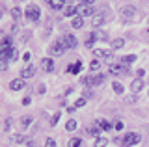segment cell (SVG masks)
<instances>
[{
    "instance_id": "6da1fadb",
    "label": "cell",
    "mask_w": 149,
    "mask_h": 147,
    "mask_svg": "<svg viewBox=\"0 0 149 147\" xmlns=\"http://www.w3.org/2000/svg\"><path fill=\"white\" fill-rule=\"evenodd\" d=\"M26 19L28 21H32V22H36L37 19H39V15H41V11H39V8L36 6V4H28V8H26Z\"/></svg>"
},
{
    "instance_id": "7a4b0ae2",
    "label": "cell",
    "mask_w": 149,
    "mask_h": 147,
    "mask_svg": "<svg viewBox=\"0 0 149 147\" xmlns=\"http://www.w3.org/2000/svg\"><path fill=\"white\" fill-rule=\"evenodd\" d=\"M104 78H106L104 75H91V76H86V78H82V82H84L86 86H90V88H93V86L102 84V82H104Z\"/></svg>"
},
{
    "instance_id": "3957f363",
    "label": "cell",
    "mask_w": 149,
    "mask_h": 147,
    "mask_svg": "<svg viewBox=\"0 0 149 147\" xmlns=\"http://www.w3.org/2000/svg\"><path fill=\"white\" fill-rule=\"evenodd\" d=\"M136 8H132V6H125V8H121V17H123L125 21H134L136 19Z\"/></svg>"
},
{
    "instance_id": "277c9868",
    "label": "cell",
    "mask_w": 149,
    "mask_h": 147,
    "mask_svg": "<svg viewBox=\"0 0 149 147\" xmlns=\"http://www.w3.org/2000/svg\"><path fill=\"white\" fill-rule=\"evenodd\" d=\"M142 140L140 138V134H136V132H127L123 138V145L125 147H130V145H134V144H138V141Z\"/></svg>"
},
{
    "instance_id": "5b68a950",
    "label": "cell",
    "mask_w": 149,
    "mask_h": 147,
    "mask_svg": "<svg viewBox=\"0 0 149 147\" xmlns=\"http://www.w3.org/2000/svg\"><path fill=\"white\" fill-rule=\"evenodd\" d=\"M77 11H78V15H80L82 19H84V17H93V15H95L93 8H91V6H88V4H80V6L77 8Z\"/></svg>"
},
{
    "instance_id": "8992f818",
    "label": "cell",
    "mask_w": 149,
    "mask_h": 147,
    "mask_svg": "<svg viewBox=\"0 0 149 147\" xmlns=\"http://www.w3.org/2000/svg\"><path fill=\"white\" fill-rule=\"evenodd\" d=\"M65 49H67V47H65L63 41H54V43H50L49 50H50V54H63Z\"/></svg>"
},
{
    "instance_id": "52a82bcc",
    "label": "cell",
    "mask_w": 149,
    "mask_h": 147,
    "mask_svg": "<svg viewBox=\"0 0 149 147\" xmlns=\"http://www.w3.org/2000/svg\"><path fill=\"white\" fill-rule=\"evenodd\" d=\"M127 65H123V63H118V65H112L110 67V75H127Z\"/></svg>"
},
{
    "instance_id": "ba28073f",
    "label": "cell",
    "mask_w": 149,
    "mask_h": 147,
    "mask_svg": "<svg viewBox=\"0 0 149 147\" xmlns=\"http://www.w3.org/2000/svg\"><path fill=\"white\" fill-rule=\"evenodd\" d=\"M93 56H95V58H106V60H110L112 58V50H108V49H95V50H93Z\"/></svg>"
},
{
    "instance_id": "9c48e42d",
    "label": "cell",
    "mask_w": 149,
    "mask_h": 147,
    "mask_svg": "<svg viewBox=\"0 0 149 147\" xmlns=\"http://www.w3.org/2000/svg\"><path fill=\"white\" fill-rule=\"evenodd\" d=\"M36 75V67L34 65H28V67H24V69H22V71H21V78H32V76H34Z\"/></svg>"
},
{
    "instance_id": "30bf717a",
    "label": "cell",
    "mask_w": 149,
    "mask_h": 147,
    "mask_svg": "<svg viewBox=\"0 0 149 147\" xmlns=\"http://www.w3.org/2000/svg\"><path fill=\"white\" fill-rule=\"evenodd\" d=\"M102 22H104V15H102V13H95V15L91 17V26L93 28H99Z\"/></svg>"
},
{
    "instance_id": "8fae6325",
    "label": "cell",
    "mask_w": 149,
    "mask_h": 147,
    "mask_svg": "<svg viewBox=\"0 0 149 147\" xmlns=\"http://www.w3.org/2000/svg\"><path fill=\"white\" fill-rule=\"evenodd\" d=\"M9 88H11L13 91H21L22 88H24V78H15V80H11Z\"/></svg>"
},
{
    "instance_id": "7c38bea8",
    "label": "cell",
    "mask_w": 149,
    "mask_h": 147,
    "mask_svg": "<svg viewBox=\"0 0 149 147\" xmlns=\"http://www.w3.org/2000/svg\"><path fill=\"white\" fill-rule=\"evenodd\" d=\"M130 89H132V93H140V91L143 89V80H142V78L132 80V84H130Z\"/></svg>"
},
{
    "instance_id": "4fadbf2b",
    "label": "cell",
    "mask_w": 149,
    "mask_h": 147,
    "mask_svg": "<svg viewBox=\"0 0 149 147\" xmlns=\"http://www.w3.org/2000/svg\"><path fill=\"white\" fill-rule=\"evenodd\" d=\"M63 43H65L67 49H77V39H74V35H71V34H67L63 37Z\"/></svg>"
},
{
    "instance_id": "5bb4252c",
    "label": "cell",
    "mask_w": 149,
    "mask_h": 147,
    "mask_svg": "<svg viewBox=\"0 0 149 147\" xmlns=\"http://www.w3.org/2000/svg\"><path fill=\"white\" fill-rule=\"evenodd\" d=\"M41 67H43L47 73H50V71L54 69V62H52L50 58H43V62H41Z\"/></svg>"
},
{
    "instance_id": "9a60e30c",
    "label": "cell",
    "mask_w": 149,
    "mask_h": 147,
    "mask_svg": "<svg viewBox=\"0 0 149 147\" xmlns=\"http://www.w3.org/2000/svg\"><path fill=\"white\" fill-rule=\"evenodd\" d=\"M65 2H67V0H50L49 6L52 8V10H62V8L65 6Z\"/></svg>"
},
{
    "instance_id": "2e32d148",
    "label": "cell",
    "mask_w": 149,
    "mask_h": 147,
    "mask_svg": "<svg viewBox=\"0 0 149 147\" xmlns=\"http://www.w3.org/2000/svg\"><path fill=\"white\" fill-rule=\"evenodd\" d=\"M80 69H82V63L77 62V63H73V65L67 67V73H71V75H77V73H80Z\"/></svg>"
},
{
    "instance_id": "e0dca14e",
    "label": "cell",
    "mask_w": 149,
    "mask_h": 147,
    "mask_svg": "<svg viewBox=\"0 0 149 147\" xmlns=\"http://www.w3.org/2000/svg\"><path fill=\"white\" fill-rule=\"evenodd\" d=\"M82 24H84V19H82L80 15L73 17V21H71V26H73V28H82Z\"/></svg>"
},
{
    "instance_id": "ac0fdd59",
    "label": "cell",
    "mask_w": 149,
    "mask_h": 147,
    "mask_svg": "<svg viewBox=\"0 0 149 147\" xmlns=\"http://www.w3.org/2000/svg\"><path fill=\"white\" fill-rule=\"evenodd\" d=\"M77 6H67V8H65V10H63V15L65 17H74V15H77Z\"/></svg>"
},
{
    "instance_id": "d6986e66",
    "label": "cell",
    "mask_w": 149,
    "mask_h": 147,
    "mask_svg": "<svg viewBox=\"0 0 149 147\" xmlns=\"http://www.w3.org/2000/svg\"><path fill=\"white\" fill-rule=\"evenodd\" d=\"M13 47H11V39L9 37H4L2 39V52H6V50H11Z\"/></svg>"
},
{
    "instance_id": "ffe728a7",
    "label": "cell",
    "mask_w": 149,
    "mask_h": 147,
    "mask_svg": "<svg viewBox=\"0 0 149 147\" xmlns=\"http://www.w3.org/2000/svg\"><path fill=\"white\" fill-rule=\"evenodd\" d=\"M95 39H97V34H90V35L86 37V47H88V49H91V47H93V43H95Z\"/></svg>"
},
{
    "instance_id": "44dd1931",
    "label": "cell",
    "mask_w": 149,
    "mask_h": 147,
    "mask_svg": "<svg viewBox=\"0 0 149 147\" xmlns=\"http://www.w3.org/2000/svg\"><path fill=\"white\" fill-rule=\"evenodd\" d=\"M123 45H125V41H123V39H114V41H112V50L123 49Z\"/></svg>"
},
{
    "instance_id": "7402d4cb",
    "label": "cell",
    "mask_w": 149,
    "mask_h": 147,
    "mask_svg": "<svg viewBox=\"0 0 149 147\" xmlns=\"http://www.w3.org/2000/svg\"><path fill=\"white\" fill-rule=\"evenodd\" d=\"M134 60H136V56H134V54H129V56H123L121 58V63H123V65H129V63H132Z\"/></svg>"
},
{
    "instance_id": "603a6c76",
    "label": "cell",
    "mask_w": 149,
    "mask_h": 147,
    "mask_svg": "<svg viewBox=\"0 0 149 147\" xmlns=\"http://www.w3.org/2000/svg\"><path fill=\"white\" fill-rule=\"evenodd\" d=\"M108 145V140H106V138H95V147H106Z\"/></svg>"
},
{
    "instance_id": "cb8c5ba5",
    "label": "cell",
    "mask_w": 149,
    "mask_h": 147,
    "mask_svg": "<svg viewBox=\"0 0 149 147\" xmlns=\"http://www.w3.org/2000/svg\"><path fill=\"white\" fill-rule=\"evenodd\" d=\"M86 132H88L90 136H93V138H99V128H97V127H88Z\"/></svg>"
},
{
    "instance_id": "d4e9b609",
    "label": "cell",
    "mask_w": 149,
    "mask_h": 147,
    "mask_svg": "<svg viewBox=\"0 0 149 147\" xmlns=\"http://www.w3.org/2000/svg\"><path fill=\"white\" fill-rule=\"evenodd\" d=\"M11 17H13L15 21H19V19L22 17V11L19 10V8H13V10H11Z\"/></svg>"
},
{
    "instance_id": "484cf974",
    "label": "cell",
    "mask_w": 149,
    "mask_h": 147,
    "mask_svg": "<svg viewBox=\"0 0 149 147\" xmlns=\"http://www.w3.org/2000/svg\"><path fill=\"white\" fill-rule=\"evenodd\" d=\"M97 125H99L102 130H110V128H112V125H110L108 121H104V119H102V121H97Z\"/></svg>"
},
{
    "instance_id": "4316f807",
    "label": "cell",
    "mask_w": 149,
    "mask_h": 147,
    "mask_svg": "<svg viewBox=\"0 0 149 147\" xmlns=\"http://www.w3.org/2000/svg\"><path fill=\"white\" fill-rule=\"evenodd\" d=\"M65 128H67V130H74V128H77V121H74V119H69V121L65 123Z\"/></svg>"
},
{
    "instance_id": "83f0119b",
    "label": "cell",
    "mask_w": 149,
    "mask_h": 147,
    "mask_svg": "<svg viewBox=\"0 0 149 147\" xmlns=\"http://www.w3.org/2000/svg\"><path fill=\"white\" fill-rule=\"evenodd\" d=\"M112 88H114V91H116L118 95H121V93H123V86H121L119 82H114V84H112Z\"/></svg>"
},
{
    "instance_id": "f1b7e54d",
    "label": "cell",
    "mask_w": 149,
    "mask_h": 147,
    "mask_svg": "<svg viewBox=\"0 0 149 147\" xmlns=\"http://www.w3.org/2000/svg\"><path fill=\"white\" fill-rule=\"evenodd\" d=\"M82 140L80 138H71V141H69V147H80Z\"/></svg>"
},
{
    "instance_id": "f546056e",
    "label": "cell",
    "mask_w": 149,
    "mask_h": 147,
    "mask_svg": "<svg viewBox=\"0 0 149 147\" xmlns=\"http://www.w3.org/2000/svg\"><path fill=\"white\" fill-rule=\"evenodd\" d=\"M30 123H32V117L30 116H24V117L21 119V125L22 127H30Z\"/></svg>"
},
{
    "instance_id": "4dcf8cb0",
    "label": "cell",
    "mask_w": 149,
    "mask_h": 147,
    "mask_svg": "<svg viewBox=\"0 0 149 147\" xmlns=\"http://www.w3.org/2000/svg\"><path fill=\"white\" fill-rule=\"evenodd\" d=\"M11 141L21 144V141H24V136H22V134H13V136H11Z\"/></svg>"
},
{
    "instance_id": "1f68e13d",
    "label": "cell",
    "mask_w": 149,
    "mask_h": 147,
    "mask_svg": "<svg viewBox=\"0 0 149 147\" xmlns=\"http://www.w3.org/2000/svg\"><path fill=\"white\" fill-rule=\"evenodd\" d=\"M99 60H93V62H90V71H97V69H99Z\"/></svg>"
},
{
    "instance_id": "d6a6232c",
    "label": "cell",
    "mask_w": 149,
    "mask_h": 147,
    "mask_svg": "<svg viewBox=\"0 0 149 147\" xmlns=\"http://www.w3.org/2000/svg\"><path fill=\"white\" fill-rule=\"evenodd\" d=\"M84 104H86V99H77V103H74V106H77V108H82L84 106Z\"/></svg>"
},
{
    "instance_id": "836d02e7",
    "label": "cell",
    "mask_w": 149,
    "mask_h": 147,
    "mask_svg": "<svg viewBox=\"0 0 149 147\" xmlns=\"http://www.w3.org/2000/svg\"><path fill=\"white\" fill-rule=\"evenodd\" d=\"M45 147H56V144H54L52 138H47V140H45Z\"/></svg>"
},
{
    "instance_id": "e575fe53",
    "label": "cell",
    "mask_w": 149,
    "mask_h": 147,
    "mask_svg": "<svg viewBox=\"0 0 149 147\" xmlns=\"http://www.w3.org/2000/svg\"><path fill=\"white\" fill-rule=\"evenodd\" d=\"M58 121H60V114H54V116L50 117V125H56Z\"/></svg>"
},
{
    "instance_id": "d590c367",
    "label": "cell",
    "mask_w": 149,
    "mask_h": 147,
    "mask_svg": "<svg viewBox=\"0 0 149 147\" xmlns=\"http://www.w3.org/2000/svg\"><path fill=\"white\" fill-rule=\"evenodd\" d=\"M9 127H11V119H6V123H4V130H9Z\"/></svg>"
},
{
    "instance_id": "8d00e7d4",
    "label": "cell",
    "mask_w": 149,
    "mask_h": 147,
    "mask_svg": "<svg viewBox=\"0 0 149 147\" xmlns=\"http://www.w3.org/2000/svg\"><path fill=\"white\" fill-rule=\"evenodd\" d=\"M97 37H99V39H106V34H104V32H97Z\"/></svg>"
},
{
    "instance_id": "74e56055",
    "label": "cell",
    "mask_w": 149,
    "mask_h": 147,
    "mask_svg": "<svg viewBox=\"0 0 149 147\" xmlns=\"http://www.w3.org/2000/svg\"><path fill=\"white\" fill-rule=\"evenodd\" d=\"M88 97H91V91L90 89H84V99H88Z\"/></svg>"
},
{
    "instance_id": "f35d334b",
    "label": "cell",
    "mask_w": 149,
    "mask_h": 147,
    "mask_svg": "<svg viewBox=\"0 0 149 147\" xmlns=\"http://www.w3.org/2000/svg\"><path fill=\"white\" fill-rule=\"evenodd\" d=\"M143 73H146V71H143V69H140V71H136V76H138V78H142Z\"/></svg>"
},
{
    "instance_id": "ab89813d",
    "label": "cell",
    "mask_w": 149,
    "mask_h": 147,
    "mask_svg": "<svg viewBox=\"0 0 149 147\" xmlns=\"http://www.w3.org/2000/svg\"><path fill=\"white\" fill-rule=\"evenodd\" d=\"M22 104L28 106V104H30V97H24V99H22Z\"/></svg>"
},
{
    "instance_id": "60d3db41",
    "label": "cell",
    "mask_w": 149,
    "mask_h": 147,
    "mask_svg": "<svg viewBox=\"0 0 149 147\" xmlns=\"http://www.w3.org/2000/svg\"><path fill=\"white\" fill-rule=\"evenodd\" d=\"M116 128H118V130H121V128H123V123L118 121V123H116Z\"/></svg>"
},
{
    "instance_id": "b9f144b4",
    "label": "cell",
    "mask_w": 149,
    "mask_h": 147,
    "mask_svg": "<svg viewBox=\"0 0 149 147\" xmlns=\"http://www.w3.org/2000/svg\"><path fill=\"white\" fill-rule=\"evenodd\" d=\"M26 145H28V147H34L36 144H34V140H26Z\"/></svg>"
},
{
    "instance_id": "7bdbcfd3",
    "label": "cell",
    "mask_w": 149,
    "mask_h": 147,
    "mask_svg": "<svg viewBox=\"0 0 149 147\" xmlns=\"http://www.w3.org/2000/svg\"><path fill=\"white\" fill-rule=\"evenodd\" d=\"M93 2H95V0H82V4H88V6H91Z\"/></svg>"
},
{
    "instance_id": "ee69618b",
    "label": "cell",
    "mask_w": 149,
    "mask_h": 147,
    "mask_svg": "<svg viewBox=\"0 0 149 147\" xmlns=\"http://www.w3.org/2000/svg\"><path fill=\"white\" fill-rule=\"evenodd\" d=\"M45 2H47V4H50V0H45Z\"/></svg>"
}]
</instances>
